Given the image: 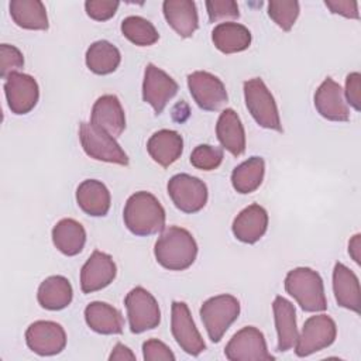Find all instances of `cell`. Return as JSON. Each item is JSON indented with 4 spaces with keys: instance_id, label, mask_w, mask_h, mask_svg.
<instances>
[{
    "instance_id": "6da1fadb",
    "label": "cell",
    "mask_w": 361,
    "mask_h": 361,
    "mask_svg": "<svg viewBox=\"0 0 361 361\" xmlns=\"http://www.w3.org/2000/svg\"><path fill=\"white\" fill-rule=\"evenodd\" d=\"M154 255L157 262L169 271H185L197 257V243L183 227L169 226L158 237Z\"/></svg>"
},
{
    "instance_id": "7a4b0ae2",
    "label": "cell",
    "mask_w": 361,
    "mask_h": 361,
    "mask_svg": "<svg viewBox=\"0 0 361 361\" xmlns=\"http://www.w3.org/2000/svg\"><path fill=\"white\" fill-rule=\"evenodd\" d=\"M165 209L149 192L133 193L124 206L123 220L130 233L147 237L161 233L165 228Z\"/></svg>"
},
{
    "instance_id": "3957f363",
    "label": "cell",
    "mask_w": 361,
    "mask_h": 361,
    "mask_svg": "<svg viewBox=\"0 0 361 361\" xmlns=\"http://www.w3.org/2000/svg\"><path fill=\"white\" fill-rule=\"evenodd\" d=\"M285 290L298 302L305 312L316 313L327 309L323 279L312 268L299 267L290 269L285 276Z\"/></svg>"
},
{
    "instance_id": "277c9868",
    "label": "cell",
    "mask_w": 361,
    "mask_h": 361,
    "mask_svg": "<svg viewBox=\"0 0 361 361\" xmlns=\"http://www.w3.org/2000/svg\"><path fill=\"white\" fill-rule=\"evenodd\" d=\"M243 90L245 106L257 124L262 128L282 133L278 106L265 82L261 78L248 79L244 82Z\"/></svg>"
},
{
    "instance_id": "5b68a950",
    "label": "cell",
    "mask_w": 361,
    "mask_h": 361,
    "mask_svg": "<svg viewBox=\"0 0 361 361\" xmlns=\"http://www.w3.org/2000/svg\"><path fill=\"white\" fill-rule=\"evenodd\" d=\"M240 314V302L235 296L223 293L209 298L200 307V319L213 343H219Z\"/></svg>"
},
{
    "instance_id": "8992f818",
    "label": "cell",
    "mask_w": 361,
    "mask_h": 361,
    "mask_svg": "<svg viewBox=\"0 0 361 361\" xmlns=\"http://www.w3.org/2000/svg\"><path fill=\"white\" fill-rule=\"evenodd\" d=\"M79 140L85 154L96 161L128 165V157L113 135L92 123L82 121L79 124Z\"/></svg>"
},
{
    "instance_id": "52a82bcc",
    "label": "cell",
    "mask_w": 361,
    "mask_h": 361,
    "mask_svg": "<svg viewBox=\"0 0 361 361\" xmlns=\"http://www.w3.org/2000/svg\"><path fill=\"white\" fill-rule=\"evenodd\" d=\"M130 330L134 334L144 333L158 327L161 323V310L157 299L142 286L133 288L124 298Z\"/></svg>"
},
{
    "instance_id": "ba28073f",
    "label": "cell",
    "mask_w": 361,
    "mask_h": 361,
    "mask_svg": "<svg viewBox=\"0 0 361 361\" xmlns=\"http://www.w3.org/2000/svg\"><path fill=\"white\" fill-rule=\"evenodd\" d=\"M337 337L336 322L327 314H316L306 319L295 343V354L307 357L330 347Z\"/></svg>"
},
{
    "instance_id": "9c48e42d",
    "label": "cell",
    "mask_w": 361,
    "mask_h": 361,
    "mask_svg": "<svg viewBox=\"0 0 361 361\" xmlns=\"http://www.w3.org/2000/svg\"><path fill=\"white\" fill-rule=\"evenodd\" d=\"M166 190L176 209L188 214L200 212L209 197L206 183L189 173L173 175L168 180Z\"/></svg>"
},
{
    "instance_id": "30bf717a",
    "label": "cell",
    "mask_w": 361,
    "mask_h": 361,
    "mask_svg": "<svg viewBox=\"0 0 361 361\" xmlns=\"http://www.w3.org/2000/svg\"><path fill=\"white\" fill-rule=\"evenodd\" d=\"M224 355L230 361H274L268 351L262 331L254 326H245L233 334L224 347Z\"/></svg>"
},
{
    "instance_id": "8fae6325",
    "label": "cell",
    "mask_w": 361,
    "mask_h": 361,
    "mask_svg": "<svg viewBox=\"0 0 361 361\" xmlns=\"http://www.w3.org/2000/svg\"><path fill=\"white\" fill-rule=\"evenodd\" d=\"M171 331L180 350H183L186 354L197 357L206 350V344L185 302H172Z\"/></svg>"
},
{
    "instance_id": "7c38bea8",
    "label": "cell",
    "mask_w": 361,
    "mask_h": 361,
    "mask_svg": "<svg viewBox=\"0 0 361 361\" xmlns=\"http://www.w3.org/2000/svg\"><path fill=\"white\" fill-rule=\"evenodd\" d=\"M25 343L32 353L41 357L56 355L66 347V333L56 322L37 320L27 327Z\"/></svg>"
},
{
    "instance_id": "4fadbf2b",
    "label": "cell",
    "mask_w": 361,
    "mask_h": 361,
    "mask_svg": "<svg viewBox=\"0 0 361 361\" xmlns=\"http://www.w3.org/2000/svg\"><path fill=\"white\" fill-rule=\"evenodd\" d=\"M188 87L196 104L206 111H216L227 102L224 83L213 73L195 71L188 75Z\"/></svg>"
},
{
    "instance_id": "5bb4252c",
    "label": "cell",
    "mask_w": 361,
    "mask_h": 361,
    "mask_svg": "<svg viewBox=\"0 0 361 361\" xmlns=\"http://www.w3.org/2000/svg\"><path fill=\"white\" fill-rule=\"evenodd\" d=\"M176 80L154 63H148L142 80V100L148 103L155 114H161L169 100L178 93Z\"/></svg>"
},
{
    "instance_id": "9a60e30c",
    "label": "cell",
    "mask_w": 361,
    "mask_h": 361,
    "mask_svg": "<svg viewBox=\"0 0 361 361\" xmlns=\"http://www.w3.org/2000/svg\"><path fill=\"white\" fill-rule=\"evenodd\" d=\"M4 94L11 113L21 116L37 106L39 87L31 75L13 72L4 79Z\"/></svg>"
},
{
    "instance_id": "2e32d148",
    "label": "cell",
    "mask_w": 361,
    "mask_h": 361,
    "mask_svg": "<svg viewBox=\"0 0 361 361\" xmlns=\"http://www.w3.org/2000/svg\"><path fill=\"white\" fill-rule=\"evenodd\" d=\"M117 275V267L111 255L94 250L80 269V289L93 293L109 286Z\"/></svg>"
},
{
    "instance_id": "e0dca14e",
    "label": "cell",
    "mask_w": 361,
    "mask_h": 361,
    "mask_svg": "<svg viewBox=\"0 0 361 361\" xmlns=\"http://www.w3.org/2000/svg\"><path fill=\"white\" fill-rule=\"evenodd\" d=\"M317 113L330 121H348L350 110L343 96L341 86L331 78H326L314 92Z\"/></svg>"
},
{
    "instance_id": "ac0fdd59",
    "label": "cell",
    "mask_w": 361,
    "mask_h": 361,
    "mask_svg": "<svg viewBox=\"0 0 361 361\" xmlns=\"http://www.w3.org/2000/svg\"><path fill=\"white\" fill-rule=\"evenodd\" d=\"M268 221L267 210L262 206L252 203L235 216L231 230L238 241L244 244H255L267 233Z\"/></svg>"
},
{
    "instance_id": "d6986e66",
    "label": "cell",
    "mask_w": 361,
    "mask_h": 361,
    "mask_svg": "<svg viewBox=\"0 0 361 361\" xmlns=\"http://www.w3.org/2000/svg\"><path fill=\"white\" fill-rule=\"evenodd\" d=\"M90 123L114 138L120 137L126 130V114L118 97L114 94L100 96L92 107Z\"/></svg>"
},
{
    "instance_id": "ffe728a7",
    "label": "cell",
    "mask_w": 361,
    "mask_h": 361,
    "mask_svg": "<svg viewBox=\"0 0 361 361\" xmlns=\"http://www.w3.org/2000/svg\"><path fill=\"white\" fill-rule=\"evenodd\" d=\"M274 320L276 329V350L279 353H286L290 350L299 336L296 326V310L295 306L283 296H276L272 302Z\"/></svg>"
},
{
    "instance_id": "44dd1931",
    "label": "cell",
    "mask_w": 361,
    "mask_h": 361,
    "mask_svg": "<svg viewBox=\"0 0 361 361\" xmlns=\"http://www.w3.org/2000/svg\"><path fill=\"white\" fill-rule=\"evenodd\" d=\"M162 11L166 23L182 38H189L199 27L196 3L192 0H165Z\"/></svg>"
},
{
    "instance_id": "7402d4cb",
    "label": "cell",
    "mask_w": 361,
    "mask_h": 361,
    "mask_svg": "<svg viewBox=\"0 0 361 361\" xmlns=\"http://www.w3.org/2000/svg\"><path fill=\"white\" fill-rule=\"evenodd\" d=\"M147 151L158 165L168 168L180 158L183 151V138L175 130H158L149 137Z\"/></svg>"
},
{
    "instance_id": "603a6c76",
    "label": "cell",
    "mask_w": 361,
    "mask_h": 361,
    "mask_svg": "<svg viewBox=\"0 0 361 361\" xmlns=\"http://www.w3.org/2000/svg\"><path fill=\"white\" fill-rule=\"evenodd\" d=\"M76 203L87 216L103 217L110 210L111 196L103 182L86 179L76 189Z\"/></svg>"
},
{
    "instance_id": "cb8c5ba5",
    "label": "cell",
    "mask_w": 361,
    "mask_h": 361,
    "mask_svg": "<svg viewBox=\"0 0 361 361\" xmlns=\"http://www.w3.org/2000/svg\"><path fill=\"white\" fill-rule=\"evenodd\" d=\"M216 135L223 149L234 157H240L245 151V131L238 114L233 109L220 113L216 124Z\"/></svg>"
},
{
    "instance_id": "d4e9b609",
    "label": "cell",
    "mask_w": 361,
    "mask_h": 361,
    "mask_svg": "<svg viewBox=\"0 0 361 361\" xmlns=\"http://www.w3.org/2000/svg\"><path fill=\"white\" fill-rule=\"evenodd\" d=\"M333 292L338 306L360 313L361 289L358 278L341 262H336L333 269Z\"/></svg>"
},
{
    "instance_id": "484cf974",
    "label": "cell",
    "mask_w": 361,
    "mask_h": 361,
    "mask_svg": "<svg viewBox=\"0 0 361 361\" xmlns=\"http://www.w3.org/2000/svg\"><path fill=\"white\" fill-rule=\"evenodd\" d=\"M85 320L90 330L99 334H121L124 319L118 309L106 302H90L85 307Z\"/></svg>"
},
{
    "instance_id": "4316f807",
    "label": "cell",
    "mask_w": 361,
    "mask_h": 361,
    "mask_svg": "<svg viewBox=\"0 0 361 361\" xmlns=\"http://www.w3.org/2000/svg\"><path fill=\"white\" fill-rule=\"evenodd\" d=\"M73 298V289L68 278L52 275L45 278L37 292V300L47 310H62L68 307Z\"/></svg>"
},
{
    "instance_id": "83f0119b",
    "label": "cell",
    "mask_w": 361,
    "mask_h": 361,
    "mask_svg": "<svg viewBox=\"0 0 361 361\" xmlns=\"http://www.w3.org/2000/svg\"><path fill=\"white\" fill-rule=\"evenodd\" d=\"M214 47L223 54H237L245 51L252 41L250 30L238 23H220L212 31Z\"/></svg>"
},
{
    "instance_id": "f1b7e54d",
    "label": "cell",
    "mask_w": 361,
    "mask_h": 361,
    "mask_svg": "<svg viewBox=\"0 0 361 361\" xmlns=\"http://www.w3.org/2000/svg\"><path fill=\"white\" fill-rule=\"evenodd\" d=\"M52 243L63 255L75 257L85 247V227L75 219H62L52 228Z\"/></svg>"
},
{
    "instance_id": "f546056e",
    "label": "cell",
    "mask_w": 361,
    "mask_h": 361,
    "mask_svg": "<svg viewBox=\"0 0 361 361\" xmlns=\"http://www.w3.org/2000/svg\"><path fill=\"white\" fill-rule=\"evenodd\" d=\"M8 8L13 21L20 28L45 31L49 27L47 8L39 0H11Z\"/></svg>"
},
{
    "instance_id": "4dcf8cb0",
    "label": "cell",
    "mask_w": 361,
    "mask_h": 361,
    "mask_svg": "<svg viewBox=\"0 0 361 361\" xmlns=\"http://www.w3.org/2000/svg\"><path fill=\"white\" fill-rule=\"evenodd\" d=\"M85 61L90 72L96 75H109L118 68L121 54L116 45L106 39H100L87 48Z\"/></svg>"
},
{
    "instance_id": "1f68e13d",
    "label": "cell",
    "mask_w": 361,
    "mask_h": 361,
    "mask_svg": "<svg viewBox=\"0 0 361 361\" xmlns=\"http://www.w3.org/2000/svg\"><path fill=\"white\" fill-rule=\"evenodd\" d=\"M265 175V161L261 157H251L237 165L231 172V185L233 188L241 193L248 195L255 192Z\"/></svg>"
},
{
    "instance_id": "d6a6232c",
    "label": "cell",
    "mask_w": 361,
    "mask_h": 361,
    "mask_svg": "<svg viewBox=\"0 0 361 361\" xmlns=\"http://www.w3.org/2000/svg\"><path fill=\"white\" fill-rule=\"evenodd\" d=\"M121 34L138 47L154 45L159 39V34L154 24L140 16H128L121 21Z\"/></svg>"
},
{
    "instance_id": "836d02e7",
    "label": "cell",
    "mask_w": 361,
    "mask_h": 361,
    "mask_svg": "<svg viewBox=\"0 0 361 361\" xmlns=\"http://www.w3.org/2000/svg\"><path fill=\"white\" fill-rule=\"evenodd\" d=\"M300 6L296 0H271L268 3L269 18L283 31H290L299 17Z\"/></svg>"
},
{
    "instance_id": "e575fe53",
    "label": "cell",
    "mask_w": 361,
    "mask_h": 361,
    "mask_svg": "<svg viewBox=\"0 0 361 361\" xmlns=\"http://www.w3.org/2000/svg\"><path fill=\"white\" fill-rule=\"evenodd\" d=\"M223 148L210 144H200L195 147L190 154V164L200 171H214L223 162Z\"/></svg>"
},
{
    "instance_id": "d590c367",
    "label": "cell",
    "mask_w": 361,
    "mask_h": 361,
    "mask_svg": "<svg viewBox=\"0 0 361 361\" xmlns=\"http://www.w3.org/2000/svg\"><path fill=\"white\" fill-rule=\"evenodd\" d=\"M24 66L23 52L10 44L0 45V76L6 79L10 73Z\"/></svg>"
},
{
    "instance_id": "8d00e7d4",
    "label": "cell",
    "mask_w": 361,
    "mask_h": 361,
    "mask_svg": "<svg viewBox=\"0 0 361 361\" xmlns=\"http://www.w3.org/2000/svg\"><path fill=\"white\" fill-rule=\"evenodd\" d=\"M206 10L210 23L220 20H234L240 17L238 6L233 0H209L206 1Z\"/></svg>"
},
{
    "instance_id": "74e56055",
    "label": "cell",
    "mask_w": 361,
    "mask_h": 361,
    "mask_svg": "<svg viewBox=\"0 0 361 361\" xmlns=\"http://www.w3.org/2000/svg\"><path fill=\"white\" fill-rule=\"evenodd\" d=\"M118 6H120V3L113 1V0H87V1H85L86 14L96 21L110 20L116 14Z\"/></svg>"
},
{
    "instance_id": "f35d334b",
    "label": "cell",
    "mask_w": 361,
    "mask_h": 361,
    "mask_svg": "<svg viewBox=\"0 0 361 361\" xmlns=\"http://www.w3.org/2000/svg\"><path fill=\"white\" fill-rule=\"evenodd\" d=\"M142 358L145 361H175L176 357L172 350L157 338H149L142 344Z\"/></svg>"
},
{
    "instance_id": "ab89813d",
    "label": "cell",
    "mask_w": 361,
    "mask_h": 361,
    "mask_svg": "<svg viewBox=\"0 0 361 361\" xmlns=\"http://www.w3.org/2000/svg\"><path fill=\"white\" fill-rule=\"evenodd\" d=\"M345 99L355 111L361 110V75L360 72H351L345 78Z\"/></svg>"
},
{
    "instance_id": "60d3db41",
    "label": "cell",
    "mask_w": 361,
    "mask_h": 361,
    "mask_svg": "<svg viewBox=\"0 0 361 361\" xmlns=\"http://www.w3.org/2000/svg\"><path fill=\"white\" fill-rule=\"evenodd\" d=\"M324 4L333 14H338L353 20L360 18L358 3L354 0H324Z\"/></svg>"
},
{
    "instance_id": "b9f144b4",
    "label": "cell",
    "mask_w": 361,
    "mask_h": 361,
    "mask_svg": "<svg viewBox=\"0 0 361 361\" xmlns=\"http://www.w3.org/2000/svg\"><path fill=\"white\" fill-rule=\"evenodd\" d=\"M110 361H126V360H135V354L123 343H116L113 351L109 355Z\"/></svg>"
},
{
    "instance_id": "7bdbcfd3",
    "label": "cell",
    "mask_w": 361,
    "mask_h": 361,
    "mask_svg": "<svg viewBox=\"0 0 361 361\" xmlns=\"http://www.w3.org/2000/svg\"><path fill=\"white\" fill-rule=\"evenodd\" d=\"M360 238H361V235H360V234H355V235L350 240V243H348V254L351 255V258H353L357 264L361 262V261H360V248H361V241H360Z\"/></svg>"
}]
</instances>
